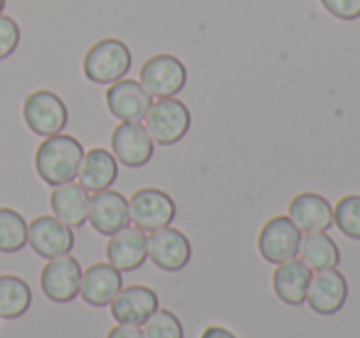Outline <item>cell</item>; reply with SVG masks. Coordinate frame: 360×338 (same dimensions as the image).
<instances>
[{
  "mask_svg": "<svg viewBox=\"0 0 360 338\" xmlns=\"http://www.w3.org/2000/svg\"><path fill=\"white\" fill-rule=\"evenodd\" d=\"M84 158V146L67 134L47 136L35 154V168L37 175L45 180L47 185L57 188V185L72 183L79 175V165Z\"/></svg>",
  "mask_w": 360,
  "mask_h": 338,
  "instance_id": "cell-1",
  "label": "cell"
},
{
  "mask_svg": "<svg viewBox=\"0 0 360 338\" xmlns=\"http://www.w3.org/2000/svg\"><path fill=\"white\" fill-rule=\"evenodd\" d=\"M131 50L126 42L106 37L89 47L84 55V77L94 84H114L124 80L131 70Z\"/></svg>",
  "mask_w": 360,
  "mask_h": 338,
  "instance_id": "cell-2",
  "label": "cell"
},
{
  "mask_svg": "<svg viewBox=\"0 0 360 338\" xmlns=\"http://www.w3.org/2000/svg\"><path fill=\"white\" fill-rule=\"evenodd\" d=\"M146 129H148L153 144L175 146L191 131V109L175 96L153 101L146 114Z\"/></svg>",
  "mask_w": 360,
  "mask_h": 338,
  "instance_id": "cell-3",
  "label": "cell"
},
{
  "mask_svg": "<svg viewBox=\"0 0 360 338\" xmlns=\"http://www.w3.org/2000/svg\"><path fill=\"white\" fill-rule=\"evenodd\" d=\"M22 119H25L27 129L32 134L42 136H55L62 134L70 121V111L67 104L50 89H37L32 94H27L25 104H22Z\"/></svg>",
  "mask_w": 360,
  "mask_h": 338,
  "instance_id": "cell-4",
  "label": "cell"
},
{
  "mask_svg": "<svg viewBox=\"0 0 360 338\" xmlns=\"http://www.w3.org/2000/svg\"><path fill=\"white\" fill-rule=\"evenodd\" d=\"M141 84L153 99H165L183 92L188 82L186 65L175 55H153L141 67Z\"/></svg>",
  "mask_w": 360,
  "mask_h": 338,
  "instance_id": "cell-5",
  "label": "cell"
},
{
  "mask_svg": "<svg viewBox=\"0 0 360 338\" xmlns=\"http://www.w3.org/2000/svg\"><path fill=\"white\" fill-rule=\"evenodd\" d=\"M131 223L143 232L168 227L175 220V203L160 188H141L129 198Z\"/></svg>",
  "mask_w": 360,
  "mask_h": 338,
  "instance_id": "cell-6",
  "label": "cell"
},
{
  "mask_svg": "<svg viewBox=\"0 0 360 338\" xmlns=\"http://www.w3.org/2000/svg\"><path fill=\"white\" fill-rule=\"evenodd\" d=\"M299 242L301 230L291 223L289 215H276V218L264 223L259 239H257V247H259V254L264 257V262L281 264L299 257Z\"/></svg>",
  "mask_w": 360,
  "mask_h": 338,
  "instance_id": "cell-7",
  "label": "cell"
},
{
  "mask_svg": "<svg viewBox=\"0 0 360 338\" xmlns=\"http://www.w3.org/2000/svg\"><path fill=\"white\" fill-rule=\"evenodd\" d=\"M82 264L77 262L72 254H62V257L47 259L45 269L40 274V287L50 301L55 303H70L79 296V284H82Z\"/></svg>",
  "mask_w": 360,
  "mask_h": 338,
  "instance_id": "cell-8",
  "label": "cell"
},
{
  "mask_svg": "<svg viewBox=\"0 0 360 338\" xmlns=\"http://www.w3.org/2000/svg\"><path fill=\"white\" fill-rule=\"evenodd\" d=\"M153 151L155 144L141 121H121L111 134V154L126 168H143Z\"/></svg>",
  "mask_w": 360,
  "mask_h": 338,
  "instance_id": "cell-9",
  "label": "cell"
},
{
  "mask_svg": "<svg viewBox=\"0 0 360 338\" xmlns=\"http://www.w3.org/2000/svg\"><path fill=\"white\" fill-rule=\"evenodd\" d=\"M193 257V244L186 234L175 227H160L148 232V259L160 272H180Z\"/></svg>",
  "mask_w": 360,
  "mask_h": 338,
  "instance_id": "cell-10",
  "label": "cell"
},
{
  "mask_svg": "<svg viewBox=\"0 0 360 338\" xmlns=\"http://www.w3.org/2000/svg\"><path fill=\"white\" fill-rule=\"evenodd\" d=\"M27 244L32 252L45 259H55L70 254L75 247V232L70 225L57 220L55 215H40L27 225Z\"/></svg>",
  "mask_w": 360,
  "mask_h": 338,
  "instance_id": "cell-11",
  "label": "cell"
},
{
  "mask_svg": "<svg viewBox=\"0 0 360 338\" xmlns=\"http://www.w3.org/2000/svg\"><path fill=\"white\" fill-rule=\"evenodd\" d=\"M345 301H348V279L338 267L314 272L309 296H306L311 311H316L319 316H333L345 306Z\"/></svg>",
  "mask_w": 360,
  "mask_h": 338,
  "instance_id": "cell-12",
  "label": "cell"
},
{
  "mask_svg": "<svg viewBox=\"0 0 360 338\" xmlns=\"http://www.w3.org/2000/svg\"><path fill=\"white\" fill-rule=\"evenodd\" d=\"M86 223L104 237H111L119 230L129 227L131 225V210L129 200L116 190H99L89 198V215Z\"/></svg>",
  "mask_w": 360,
  "mask_h": 338,
  "instance_id": "cell-13",
  "label": "cell"
},
{
  "mask_svg": "<svg viewBox=\"0 0 360 338\" xmlns=\"http://www.w3.org/2000/svg\"><path fill=\"white\" fill-rule=\"evenodd\" d=\"M158 308L160 301L153 289L143 287V284H131V287H121V292L111 301V316L116 323L143 326Z\"/></svg>",
  "mask_w": 360,
  "mask_h": 338,
  "instance_id": "cell-14",
  "label": "cell"
},
{
  "mask_svg": "<svg viewBox=\"0 0 360 338\" xmlns=\"http://www.w3.org/2000/svg\"><path fill=\"white\" fill-rule=\"evenodd\" d=\"M153 96L136 80H119L106 89V106L119 121H146Z\"/></svg>",
  "mask_w": 360,
  "mask_h": 338,
  "instance_id": "cell-15",
  "label": "cell"
},
{
  "mask_svg": "<svg viewBox=\"0 0 360 338\" xmlns=\"http://www.w3.org/2000/svg\"><path fill=\"white\" fill-rule=\"evenodd\" d=\"M124 287V274L109 262H96L91 264L86 272H82L79 284V296L84 299L89 306L106 308L116 299V294Z\"/></svg>",
  "mask_w": 360,
  "mask_h": 338,
  "instance_id": "cell-16",
  "label": "cell"
},
{
  "mask_svg": "<svg viewBox=\"0 0 360 338\" xmlns=\"http://www.w3.org/2000/svg\"><path fill=\"white\" fill-rule=\"evenodd\" d=\"M106 259L121 274L136 272L148 259V237H146V232L129 225V227L111 234L109 244H106Z\"/></svg>",
  "mask_w": 360,
  "mask_h": 338,
  "instance_id": "cell-17",
  "label": "cell"
},
{
  "mask_svg": "<svg viewBox=\"0 0 360 338\" xmlns=\"http://www.w3.org/2000/svg\"><path fill=\"white\" fill-rule=\"evenodd\" d=\"M311 277H314V272L296 257L289 259V262L276 264L274 277H271L276 299L281 303H286V306H304L306 296H309Z\"/></svg>",
  "mask_w": 360,
  "mask_h": 338,
  "instance_id": "cell-18",
  "label": "cell"
},
{
  "mask_svg": "<svg viewBox=\"0 0 360 338\" xmlns=\"http://www.w3.org/2000/svg\"><path fill=\"white\" fill-rule=\"evenodd\" d=\"M289 220L304 232H328L333 225V205L319 193H299L289 203Z\"/></svg>",
  "mask_w": 360,
  "mask_h": 338,
  "instance_id": "cell-19",
  "label": "cell"
},
{
  "mask_svg": "<svg viewBox=\"0 0 360 338\" xmlns=\"http://www.w3.org/2000/svg\"><path fill=\"white\" fill-rule=\"evenodd\" d=\"M89 190L82 183H65L57 185L50 195V208L52 215L57 220H62L65 225H70L72 230L82 227L86 223V215H89Z\"/></svg>",
  "mask_w": 360,
  "mask_h": 338,
  "instance_id": "cell-20",
  "label": "cell"
},
{
  "mask_svg": "<svg viewBox=\"0 0 360 338\" xmlns=\"http://www.w3.org/2000/svg\"><path fill=\"white\" fill-rule=\"evenodd\" d=\"M79 183L84 185L89 193H99V190H109L119 178V161L114 154L106 149H91L84 154L79 165Z\"/></svg>",
  "mask_w": 360,
  "mask_h": 338,
  "instance_id": "cell-21",
  "label": "cell"
},
{
  "mask_svg": "<svg viewBox=\"0 0 360 338\" xmlns=\"http://www.w3.org/2000/svg\"><path fill=\"white\" fill-rule=\"evenodd\" d=\"M299 259L311 269H333L340 264V249L326 232H304L299 242Z\"/></svg>",
  "mask_w": 360,
  "mask_h": 338,
  "instance_id": "cell-22",
  "label": "cell"
},
{
  "mask_svg": "<svg viewBox=\"0 0 360 338\" xmlns=\"http://www.w3.org/2000/svg\"><path fill=\"white\" fill-rule=\"evenodd\" d=\"M32 303V292L25 279L15 274H0V318L13 321L27 313Z\"/></svg>",
  "mask_w": 360,
  "mask_h": 338,
  "instance_id": "cell-23",
  "label": "cell"
},
{
  "mask_svg": "<svg viewBox=\"0 0 360 338\" xmlns=\"http://www.w3.org/2000/svg\"><path fill=\"white\" fill-rule=\"evenodd\" d=\"M27 244V223L18 210L0 208V252L15 254Z\"/></svg>",
  "mask_w": 360,
  "mask_h": 338,
  "instance_id": "cell-24",
  "label": "cell"
},
{
  "mask_svg": "<svg viewBox=\"0 0 360 338\" xmlns=\"http://www.w3.org/2000/svg\"><path fill=\"white\" fill-rule=\"evenodd\" d=\"M333 225L350 239H360V195H345L333 208Z\"/></svg>",
  "mask_w": 360,
  "mask_h": 338,
  "instance_id": "cell-25",
  "label": "cell"
},
{
  "mask_svg": "<svg viewBox=\"0 0 360 338\" xmlns=\"http://www.w3.org/2000/svg\"><path fill=\"white\" fill-rule=\"evenodd\" d=\"M141 328L146 338H186V328L180 318L168 308H158Z\"/></svg>",
  "mask_w": 360,
  "mask_h": 338,
  "instance_id": "cell-26",
  "label": "cell"
},
{
  "mask_svg": "<svg viewBox=\"0 0 360 338\" xmlns=\"http://www.w3.org/2000/svg\"><path fill=\"white\" fill-rule=\"evenodd\" d=\"M20 45V25L0 13V62L8 60Z\"/></svg>",
  "mask_w": 360,
  "mask_h": 338,
  "instance_id": "cell-27",
  "label": "cell"
},
{
  "mask_svg": "<svg viewBox=\"0 0 360 338\" xmlns=\"http://www.w3.org/2000/svg\"><path fill=\"white\" fill-rule=\"evenodd\" d=\"M321 6L338 20H358L360 0H321Z\"/></svg>",
  "mask_w": 360,
  "mask_h": 338,
  "instance_id": "cell-28",
  "label": "cell"
},
{
  "mask_svg": "<svg viewBox=\"0 0 360 338\" xmlns=\"http://www.w3.org/2000/svg\"><path fill=\"white\" fill-rule=\"evenodd\" d=\"M106 338H146V336H143V328L141 326H126V323H119V326H114L109 333H106Z\"/></svg>",
  "mask_w": 360,
  "mask_h": 338,
  "instance_id": "cell-29",
  "label": "cell"
},
{
  "mask_svg": "<svg viewBox=\"0 0 360 338\" xmlns=\"http://www.w3.org/2000/svg\"><path fill=\"white\" fill-rule=\"evenodd\" d=\"M200 338H237V336L232 331H227L225 326H207L200 333Z\"/></svg>",
  "mask_w": 360,
  "mask_h": 338,
  "instance_id": "cell-30",
  "label": "cell"
},
{
  "mask_svg": "<svg viewBox=\"0 0 360 338\" xmlns=\"http://www.w3.org/2000/svg\"><path fill=\"white\" fill-rule=\"evenodd\" d=\"M6 11V0H0V13Z\"/></svg>",
  "mask_w": 360,
  "mask_h": 338,
  "instance_id": "cell-31",
  "label": "cell"
}]
</instances>
